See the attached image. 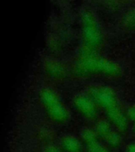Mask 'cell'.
<instances>
[{
  "label": "cell",
  "instance_id": "9",
  "mask_svg": "<svg viewBox=\"0 0 135 152\" xmlns=\"http://www.w3.org/2000/svg\"><path fill=\"white\" fill-rule=\"evenodd\" d=\"M111 123L105 120H100L97 121L95 126V132L97 135H100L101 137L105 138L110 132L111 131Z\"/></svg>",
  "mask_w": 135,
  "mask_h": 152
},
{
  "label": "cell",
  "instance_id": "12",
  "mask_svg": "<svg viewBox=\"0 0 135 152\" xmlns=\"http://www.w3.org/2000/svg\"><path fill=\"white\" fill-rule=\"evenodd\" d=\"M123 25L127 28H135V7L129 10L124 17Z\"/></svg>",
  "mask_w": 135,
  "mask_h": 152
},
{
  "label": "cell",
  "instance_id": "10",
  "mask_svg": "<svg viewBox=\"0 0 135 152\" xmlns=\"http://www.w3.org/2000/svg\"><path fill=\"white\" fill-rule=\"evenodd\" d=\"M80 137L83 142H85L88 144L96 140L97 134L95 130H92L89 128H83L80 131Z\"/></svg>",
  "mask_w": 135,
  "mask_h": 152
},
{
  "label": "cell",
  "instance_id": "11",
  "mask_svg": "<svg viewBox=\"0 0 135 152\" xmlns=\"http://www.w3.org/2000/svg\"><path fill=\"white\" fill-rule=\"evenodd\" d=\"M105 141L111 147H118L121 142V136L115 131L111 130L108 135L104 138Z\"/></svg>",
  "mask_w": 135,
  "mask_h": 152
},
{
  "label": "cell",
  "instance_id": "4",
  "mask_svg": "<svg viewBox=\"0 0 135 152\" xmlns=\"http://www.w3.org/2000/svg\"><path fill=\"white\" fill-rule=\"evenodd\" d=\"M88 95L95 104L100 105L105 112L119 106L115 93L111 88L105 86H95L88 90Z\"/></svg>",
  "mask_w": 135,
  "mask_h": 152
},
{
  "label": "cell",
  "instance_id": "7",
  "mask_svg": "<svg viewBox=\"0 0 135 152\" xmlns=\"http://www.w3.org/2000/svg\"><path fill=\"white\" fill-rule=\"evenodd\" d=\"M46 71L50 75L57 78H64L66 75V70L64 65L54 59H49L46 62Z\"/></svg>",
  "mask_w": 135,
  "mask_h": 152
},
{
  "label": "cell",
  "instance_id": "16",
  "mask_svg": "<svg viewBox=\"0 0 135 152\" xmlns=\"http://www.w3.org/2000/svg\"><path fill=\"white\" fill-rule=\"evenodd\" d=\"M127 152H135V142L129 145L127 147Z\"/></svg>",
  "mask_w": 135,
  "mask_h": 152
},
{
  "label": "cell",
  "instance_id": "2",
  "mask_svg": "<svg viewBox=\"0 0 135 152\" xmlns=\"http://www.w3.org/2000/svg\"><path fill=\"white\" fill-rule=\"evenodd\" d=\"M41 97L48 113L53 121L57 123H64L68 121L69 111L53 90L45 89L41 92Z\"/></svg>",
  "mask_w": 135,
  "mask_h": 152
},
{
  "label": "cell",
  "instance_id": "15",
  "mask_svg": "<svg viewBox=\"0 0 135 152\" xmlns=\"http://www.w3.org/2000/svg\"><path fill=\"white\" fill-rule=\"evenodd\" d=\"M44 152H61V151L56 146H53V145H49L45 148V151Z\"/></svg>",
  "mask_w": 135,
  "mask_h": 152
},
{
  "label": "cell",
  "instance_id": "8",
  "mask_svg": "<svg viewBox=\"0 0 135 152\" xmlns=\"http://www.w3.org/2000/svg\"><path fill=\"white\" fill-rule=\"evenodd\" d=\"M62 147L68 152H80L81 143L80 140L71 135H64L61 140Z\"/></svg>",
  "mask_w": 135,
  "mask_h": 152
},
{
  "label": "cell",
  "instance_id": "13",
  "mask_svg": "<svg viewBox=\"0 0 135 152\" xmlns=\"http://www.w3.org/2000/svg\"><path fill=\"white\" fill-rule=\"evenodd\" d=\"M103 146H102L101 143L98 142L97 140L87 144L88 152H100L101 150L103 149Z\"/></svg>",
  "mask_w": 135,
  "mask_h": 152
},
{
  "label": "cell",
  "instance_id": "14",
  "mask_svg": "<svg viewBox=\"0 0 135 152\" xmlns=\"http://www.w3.org/2000/svg\"><path fill=\"white\" fill-rule=\"evenodd\" d=\"M126 114H127V117L130 120L135 122V104H134V105H132V106L129 108Z\"/></svg>",
  "mask_w": 135,
  "mask_h": 152
},
{
  "label": "cell",
  "instance_id": "17",
  "mask_svg": "<svg viewBox=\"0 0 135 152\" xmlns=\"http://www.w3.org/2000/svg\"><path fill=\"white\" fill-rule=\"evenodd\" d=\"M134 131L135 132V122H134Z\"/></svg>",
  "mask_w": 135,
  "mask_h": 152
},
{
  "label": "cell",
  "instance_id": "1",
  "mask_svg": "<svg viewBox=\"0 0 135 152\" xmlns=\"http://www.w3.org/2000/svg\"><path fill=\"white\" fill-rule=\"evenodd\" d=\"M77 67L82 73H102L108 76H117L121 72L119 64L100 56L89 48L81 55Z\"/></svg>",
  "mask_w": 135,
  "mask_h": 152
},
{
  "label": "cell",
  "instance_id": "6",
  "mask_svg": "<svg viewBox=\"0 0 135 152\" xmlns=\"http://www.w3.org/2000/svg\"><path fill=\"white\" fill-rule=\"evenodd\" d=\"M106 114L110 122L113 124L118 130L120 132H125L128 126V119L122 113L119 107L106 112Z\"/></svg>",
  "mask_w": 135,
  "mask_h": 152
},
{
  "label": "cell",
  "instance_id": "3",
  "mask_svg": "<svg viewBox=\"0 0 135 152\" xmlns=\"http://www.w3.org/2000/svg\"><path fill=\"white\" fill-rule=\"evenodd\" d=\"M82 23L86 48L94 51L102 42V34L95 16L90 10H87L82 13Z\"/></svg>",
  "mask_w": 135,
  "mask_h": 152
},
{
  "label": "cell",
  "instance_id": "5",
  "mask_svg": "<svg viewBox=\"0 0 135 152\" xmlns=\"http://www.w3.org/2000/svg\"><path fill=\"white\" fill-rule=\"evenodd\" d=\"M74 105L76 109L83 116L88 119L95 118L97 113L96 105L89 95L77 94L73 99Z\"/></svg>",
  "mask_w": 135,
  "mask_h": 152
}]
</instances>
